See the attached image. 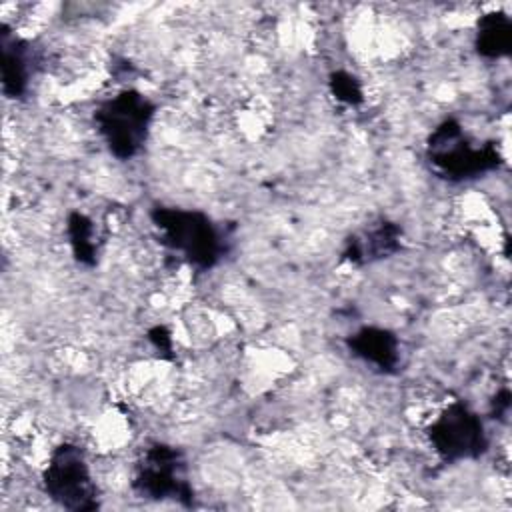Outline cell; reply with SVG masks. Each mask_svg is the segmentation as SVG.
Wrapping results in <instances>:
<instances>
[{"label":"cell","mask_w":512,"mask_h":512,"mask_svg":"<svg viewBox=\"0 0 512 512\" xmlns=\"http://www.w3.org/2000/svg\"><path fill=\"white\" fill-rule=\"evenodd\" d=\"M150 220L160 244L180 254L198 272L212 270L228 252L226 232L202 210L154 206Z\"/></svg>","instance_id":"cell-1"},{"label":"cell","mask_w":512,"mask_h":512,"mask_svg":"<svg viewBox=\"0 0 512 512\" xmlns=\"http://www.w3.org/2000/svg\"><path fill=\"white\" fill-rule=\"evenodd\" d=\"M426 162L438 178L466 182L494 172L502 166L496 142L472 140L462 124L448 116L438 122L426 138Z\"/></svg>","instance_id":"cell-2"},{"label":"cell","mask_w":512,"mask_h":512,"mask_svg":"<svg viewBox=\"0 0 512 512\" xmlns=\"http://www.w3.org/2000/svg\"><path fill=\"white\" fill-rule=\"evenodd\" d=\"M156 104L140 90L126 88L94 110V124L116 160H132L144 148Z\"/></svg>","instance_id":"cell-3"},{"label":"cell","mask_w":512,"mask_h":512,"mask_svg":"<svg viewBox=\"0 0 512 512\" xmlns=\"http://www.w3.org/2000/svg\"><path fill=\"white\" fill-rule=\"evenodd\" d=\"M132 490L146 500H174L186 508L194 506L186 458L180 448L164 442L146 446L134 468Z\"/></svg>","instance_id":"cell-4"},{"label":"cell","mask_w":512,"mask_h":512,"mask_svg":"<svg viewBox=\"0 0 512 512\" xmlns=\"http://www.w3.org/2000/svg\"><path fill=\"white\" fill-rule=\"evenodd\" d=\"M44 494L72 512H92L100 506L84 450L74 442L58 444L42 472Z\"/></svg>","instance_id":"cell-5"},{"label":"cell","mask_w":512,"mask_h":512,"mask_svg":"<svg viewBox=\"0 0 512 512\" xmlns=\"http://www.w3.org/2000/svg\"><path fill=\"white\" fill-rule=\"evenodd\" d=\"M436 454L456 464L462 460H476L488 450V434L482 418L464 402L448 404L426 430Z\"/></svg>","instance_id":"cell-6"},{"label":"cell","mask_w":512,"mask_h":512,"mask_svg":"<svg viewBox=\"0 0 512 512\" xmlns=\"http://www.w3.org/2000/svg\"><path fill=\"white\" fill-rule=\"evenodd\" d=\"M0 70L2 92L10 100H20L30 88L40 66V54L32 42L18 36L8 24H0Z\"/></svg>","instance_id":"cell-7"},{"label":"cell","mask_w":512,"mask_h":512,"mask_svg":"<svg viewBox=\"0 0 512 512\" xmlns=\"http://www.w3.org/2000/svg\"><path fill=\"white\" fill-rule=\"evenodd\" d=\"M402 226L392 220H380L372 228L354 234L346 240L342 260L354 266L374 264L392 258L402 250Z\"/></svg>","instance_id":"cell-8"},{"label":"cell","mask_w":512,"mask_h":512,"mask_svg":"<svg viewBox=\"0 0 512 512\" xmlns=\"http://www.w3.org/2000/svg\"><path fill=\"white\" fill-rule=\"evenodd\" d=\"M348 352L380 374H394L400 364V340L382 326H362L344 340Z\"/></svg>","instance_id":"cell-9"},{"label":"cell","mask_w":512,"mask_h":512,"mask_svg":"<svg viewBox=\"0 0 512 512\" xmlns=\"http://www.w3.org/2000/svg\"><path fill=\"white\" fill-rule=\"evenodd\" d=\"M474 48L486 60H500L512 52V20L504 12H486L476 22Z\"/></svg>","instance_id":"cell-10"},{"label":"cell","mask_w":512,"mask_h":512,"mask_svg":"<svg viewBox=\"0 0 512 512\" xmlns=\"http://www.w3.org/2000/svg\"><path fill=\"white\" fill-rule=\"evenodd\" d=\"M66 234L74 260L86 268H94L100 260L102 250V240L96 222L88 214L72 210L66 216Z\"/></svg>","instance_id":"cell-11"},{"label":"cell","mask_w":512,"mask_h":512,"mask_svg":"<svg viewBox=\"0 0 512 512\" xmlns=\"http://www.w3.org/2000/svg\"><path fill=\"white\" fill-rule=\"evenodd\" d=\"M328 90L338 102H342L346 106H360L364 102V90H362L360 80L346 70L330 72Z\"/></svg>","instance_id":"cell-12"},{"label":"cell","mask_w":512,"mask_h":512,"mask_svg":"<svg viewBox=\"0 0 512 512\" xmlns=\"http://www.w3.org/2000/svg\"><path fill=\"white\" fill-rule=\"evenodd\" d=\"M150 344L158 350L160 356L164 358H174V344H172V334L164 324H156L146 332Z\"/></svg>","instance_id":"cell-13"},{"label":"cell","mask_w":512,"mask_h":512,"mask_svg":"<svg viewBox=\"0 0 512 512\" xmlns=\"http://www.w3.org/2000/svg\"><path fill=\"white\" fill-rule=\"evenodd\" d=\"M510 400H512L510 390L508 388H500L496 392L494 400H492V416L494 418H504L508 414V410H510Z\"/></svg>","instance_id":"cell-14"}]
</instances>
